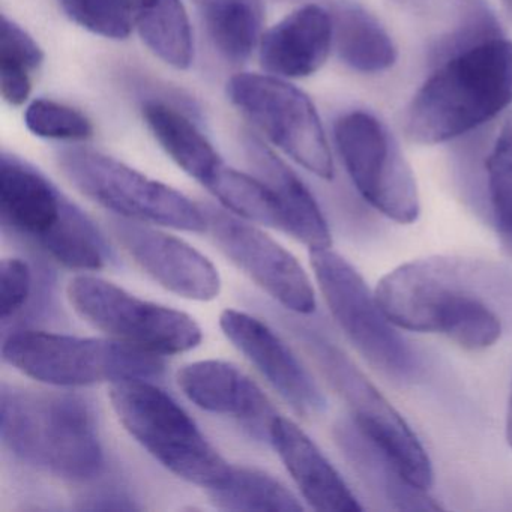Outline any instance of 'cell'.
Returning a JSON list of instances; mask_svg holds the SVG:
<instances>
[{
  "instance_id": "22",
  "label": "cell",
  "mask_w": 512,
  "mask_h": 512,
  "mask_svg": "<svg viewBox=\"0 0 512 512\" xmlns=\"http://www.w3.org/2000/svg\"><path fill=\"white\" fill-rule=\"evenodd\" d=\"M332 23L338 58L353 70L382 73L397 62V49L388 32L361 5L341 2L335 8Z\"/></svg>"
},
{
  "instance_id": "11",
  "label": "cell",
  "mask_w": 512,
  "mask_h": 512,
  "mask_svg": "<svg viewBox=\"0 0 512 512\" xmlns=\"http://www.w3.org/2000/svg\"><path fill=\"white\" fill-rule=\"evenodd\" d=\"M334 133L359 194L389 220L415 223L421 212L418 185L388 127L371 113L352 112L338 119Z\"/></svg>"
},
{
  "instance_id": "15",
  "label": "cell",
  "mask_w": 512,
  "mask_h": 512,
  "mask_svg": "<svg viewBox=\"0 0 512 512\" xmlns=\"http://www.w3.org/2000/svg\"><path fill=\"white\" fill-rule=\"evenodd\" d=\"M220 326L227 340L296 412L316 416L326 409L325 397L316 380L266 323L244 311L226 310L221 313Z\"/></svg>"
},
{
  "instance_id": "34",
  "label": "cell",
  "mask_w": 512,
  "mask_h": 512,
  "mask_svg": "<svg viewBox=\"0 0 512 512\" xmlns=\"http://www.w3.org/2000/svg\"><path fill=\"white\" fill-rule=\"evenodd\" d=\"M503 5H505L506 11H508L509 16L512 17V0H502Z\"/></svg>"
},
{
  "instance_id": "29",
  "label": "cell",
  "mask_w": 512,
  "mask_h": 512,
  "mask_svg": "<svg viewBox=\"0 0 512 512\" xmlns=\"http://www.w3.org/2000/svg\"><path fill=\"white\" fill-rule=\"evenodd\" d=\"M26 125L44 139L80 142L92 136V124L79 110L50 100L34 101L26 110Z\"/></svg>"
},
{
  "instance_id": "12",
  "label": "cell",
  "mask_w": 512,
  "mask_h": 512,
  "mask_svg": "<svg viewBox=\"0 0 512 512\" xmlns=\"http://www.w3.org/2000/svg\"><path fill=\"white\" fill-rule=\"evenodd\" d=\"M227 94L296 163L319 178H334V163L322 122L304 92L277 76L239 74L230 80Z\"/></svg>"
},
{
  "instance_id": "6",
  "label": "cell",
  "mask_w": 512,
  "mask_h": 512,
  "mask_svg": "<svg viewBox=\"0 0 512 512\" xmlns=\"http://www.w3.org/2000/svg\"><path fill=\"white\" fill-rule=\"evenodd\" d=\"M2 356L26 376L53 386L152 380L164 371L161 356L110 337H71L32 329L5 335Z\"/></svg>"
},
{
  "instance_id": "7",
  "label": "cell",
  "mask_w": 512,
  "mask_h": 512,
  "mask_svg": "<svg viewBox=\"0 0 512 512\" xmlns=\"http://www.w3.org/2000/svg\"><path fill=\"white\" fill-rule=\"evenodd\" d=\"M58 163L77 190L118 217L206 233L202 205L115 158L91 149L68 148L59 152Z\"/></svg>"
},
{
  "instance_id": "3",
  "label": "cell",
  "mask_w": 512,
  "mask_h": 512,
  "mask_svg": "<svg viewBox=\"0 0 512 512\" xmlns=\"http://www.w3.org/2000/svg\"><path fill=\"white\" fill-rule=\"evenodd\" d=\"M512 104V43L502 37L440 62L406 113L413 142L437 145L475 130Z\"/></svg>"
},
{
  "instance_id": "21",
  "label": "cell",
  "mask_w": 512,
  "mask_h": 512,
  "mask_svg": "<svg viewBox=\"0 0 512 512\" xmlns=\"http://www.w3.org/2000/svg\"><path fill=\"white\" fill-rule=\"evenodd\" d=\"M337 440L359 475L376 490L392 508L400 511H439L442 506L428 496L427 490L409 484L394 464L377 449L353 422L337 428Z\"/></svg>"
},
{
  "instance_id": "17",
  "label": "cell",
  "mask_w": 512,
  "mask_h": 512,
  "mask_svg": "<svg viewBox=\"0 0 512 512\" xmlns=\"http://www.w3.org/2000/svg\"><path fill=\"white\" fill-rule=\"evenodd\" d=\"M268 436L311 508L325 512L362 511L361 503L343 476L292 419L275 415L269 425Z\"/></svg>"
},
{
  "instance_id": "31",
  "label": "cell",
  "mask_w": 512,
  "mask_h": 512,
  "mask_svg": "<svg viewBox=\"0 0 512 512\" xmlns=\"http://www.w3.org/2000/svg\"><path fill=\"white\" fill-rule=\"evenodd\" d=\"M0 59L16 62L34 71L43 64V50L40 49L34 38L23 31L16 23L2 17V31H0Z\"/></svg>"
},
{
  "instance_id": "25",
  "label": "cell",
  "mask_w": 512,
  "mask_h": 512,
  "mask_svg": "<svg viewBox=\"0 0 512 512\" xmlns=\"http://www.w3.org/2000/svg\"><path fill=\"white\" fill-rule=\"evenodd\" d=\"M212 502L223 511H302L298 497L274 476L250 467H232L221 487L209 491Z\"/></svg>"
},
{
  "instance_id": "10",
  "label": "cell",
  "mask_w": 512,
  "mask_h": 512,
  "mask_svg": "<svg viewBox=\"0 0 512 512\" xmlns=\"http://www.w3.org/2000/svg\"><path fill=\"white\" fill-rule=\"evenodd\" d=\"M310 262L326 305L350 343L382 373L412 379L415 355L362 275L331 248L310 250Z\"/></svg>"
},
{
  "instance_id": "19",
  "label": "cell",
  "mask_w": 512,
  "mask_h": 512,
  "mask_svg": "<svg viewBox=\"0 0 512 512\" xmlns=\"http://www.w3.org/2000/svg\"><path fill=\"white\" fill-rule=\"evenodd\" d=\"M334 44V23L319 5H307L281 20L260 41V61L268 73L301 79L316 73Z\"/></svg>"
},
{
  "instance_id": "2",
  "label": "cell",
  "mask_w": 512,
  "mask_h": 512,
  "mask_svg": "<svg viewBox=\"0 0 512 512\" xmlns=\"http://www.w3.org/2000/svg\"><path fill=\"white\" fill-rule=\"evenodd\" d=\"M0 439L23 463L67 481H91L103 469L94 409L80 395L2 386Z\"/></svg>"
},
{
  "instance_id": "30",
  "label": "cell",
  "mask_w": 512,
  "mask_h": 512,
  "mask_svg": "<svg viewBox=\"0 0 512 512\" xmlns=\"http://www.w3.org/2000/svg\"><path fill=\"white\" fill-rule=\"evenodd\" d=\"M34 293V271L26 260L10 257L0 263V319L7 325L25 311Z\"/></svg>"
},
{
  "instance_id": "13",
  "label": "cell",
  "mask_w": 512,
  "mask_h": 512,
  "mask_svg": "<svg viewBox=\"0 0 512 512\" xmlns=\"http://www.w3.org/2000/svg\"><path fill=\"white\" fill-rule=\"evenodd\" d=\"M202 208L206 233L233 265L287 310L298 314L314 313L313 284L292 253L247 220L212 205H202Z\"/></svg>"
},
{
  "instance_id": "26",
  "label": "cell",
  "mask_w": 512,
  "mask_h": 512,
  "mask_svg": "<svg viewBox=\"0 0 512 512\" xmlns=\"http://www.w3.org/2000/svg\"><path fill=\"white\" fill-rule=\"evenodd\" d=\"M206 188L238 217L286 232L277 200L256 176L224 166Z\"/></svg>"
},
{
  "instance_id": "14",
  "label": "cell",
  "mask_w": 512,
  "mask_h": 512,
  "mask_svg": "<svg viewBox=\"0 0 512 512\" xmlns=\"http://www.w3.org/2000/svg\"><path fill=\"white\" fill-rule=\"evenodd\" d=\"M109 227L128 256L164 289L188 301H214L220 295L218 269L187 242L127 218L110 220Z\"/></svg>"
},
{
  "instance_id": "1",
  "label": "cell",
  "mask_w": 512,
  "mask_h": 512,
  "mask_svg": "<svg viewBox=\"0 0 512 512\" xmlns=\"http://www.w3.org/2000/svg\"><path fill=\"white\" fill-rule=\"evenodd\" d=\"M374 295L397 328L443 335L478 352L502 337L503 313H512V275L484 260L434 256L398 266Z\"/></svg>"
},
{
  "instance_id": "20",
  "label": "cell",
  "mask_w": 512,
  "mask_h": 512,
  "mask_svg": "<svg viewBox=\"0 0 512 512\" xmlns=\"http://www.w3.org/2000/svg\"><path fill=\"white\" fill-rule=\"evenodd\" d=\"M143 118L167 155L205 187L226 166L197 125L169 104L146 101Z\"/></svg>"
},
{
  "instance_id": "23",
  "label": "cell",
  "mask_w": 512,
  "mask_h": 512,
  "mask_svg": "<svg viewBox=\"0 0 512 512\" xmlns=\"http://www.w3.org/2000/svg\"><path fill=\"white\" fill-rule=\"evenodd\" d=\"M133 23L152 53L185 70L193 62V35L181 0H127Z\"/></svg>"
},
{
  "instance_id": "27",
  "label": "cell",
  "mask_w": 512,
  "mask_h": 512,
  "mask_svg": "<svg viewBox=\"0 0 512 512\" xmlns=\"http://www.w3.org/2000/svg\"><path fill=\"white\" fill-rule=\"evenodd\" d=\"M487 190L497 238L512 259V116L500 130L488 157Z\"/></svg>"
},
{
  "instance_id": "28",
  "label": "cell",
  "mask_w": 512,
  "mask_h": 512,
  "mask_svg": "<svg viewBox=\"0 0 512 512\" xmlns=\"http://www.w3.org/2000/svg\"><path fill=\"white\" fill-rule=\"evenodd\" d=\"M71 20L92 34L112 40H125L133 26L127 0H61Z\"/></svg>"
},
{
  "instance_id": "33",
  "label": "cell",
  "mask_w": 512,
  "mask_h": 512,
  "mask_svg": "<svg viewBox=\"0 0 512 512\" xmlns=\"http://www.w3.org/2000/svg\"><path fill=\"white\" fill-rule=\"evenodd\" d=\"M506 439L512 448V383L509 391L508 412H506Z\"/></svg>"
},
{
  "instance_id": "24",
  "label": "cell",
  "mask_w": 512,
  "mask_h": 512,
  "mask_svg": "<svg viewBox=\"0 0 512 512\" xmlns=\"http://www.w3.org/2000/svg\"><path fill=\"white\" fill-rule=\"evenodd\" d=\"M209 40L224 59L244 62L259 43L260 0H193Z\"/></svg>"
},
{
  "instance_id": "18",
  "label": "cell",
  "mask_w": 512,
  "mask_h": 512,
  "mask_svg": "<svg viewBox=\"0 0 512 512\" xmlns=\"http://www.w3.org/2000/svg\"><path fill=\"white\" fill-rule=\"evenodd\" d=\"M242 146L254 176L277 200L287 235L307 245L310 250L331 248L328 221L302 179L253 134H245Z\"/></svg>"
},
{
  "instance_id": "8",
  "label": "cell",
  "mask_w": 512,
  "mask_h": 512,
  "mask_svg": "<svg viewBox=\"0 0 512 512\" xmlns=\"http://www.w3.org/2000/svg\"><path fill=\"white\" fill-rule=\"evenodd\" d=\"M67 295L89 325L152 355H179L202 343V328L184 311L137 298L103 278L74 277Z\"/></svg>"
},
{
  "instance_id": "9",
  "label": "cell",
  "mask_w": 512,
  "mask_h": 512,
  "mask_svg": "<svg viewBox=\"0 0 512 512\" xmlns=\"http://www.w3.org/2000/svg\"><path fill=\"white\" fill-rule=\"evenodd\" d=\"M305 341L320 370L346 401L362 436L382 451L409 484L428 491L434 481L433 464L406 419L338 347L316 334L305 335Z\"/></svg>"
},
{
  "instance_id": "32",
  "label": "cell",
  "mask_w": 512,
  "mask_h": 512,
  "mask_svg": "<svg viewBox=\"0 0 512 512\" xmlns=\"http://www.w3.org/2000/svg\"><path fill=\"white\" fill-rule=\"evenodd\" d=\"M31 70L10 61H0V91L7 103L22 106L31 94Z\"/></svg>"
},
{
  "instance_id": "16",
  "label": "cell",
  "mask_w": 512,
  "mask_h": 512,
  "mask_svg": "<svg viewBox=\"0 0 512 512\" xmlns=\"http://www.w3.org/2000/svg\"><path fill=\"white\" fill-rule=\"evenodd\" d=\"M178 386L185 397L206 412L229 416L268 430L275 410L265 392L241 368L230 362L208 359L191 362L178 371Z\"/></svg>"
},
{
  "instance_id": "4",
  "label": "cell",
  "mask_w": 512,
  "mask_h": 512,
  "mask_svg": "<svg viewBox=\"0 0 512 512\" xmlns=\"http://www.w3.org/2000/svg\"><path fill=\"white\" fill-rule=\"evenodd\" d=\"M2 224L76 271H100L110 259L106 239L91 218L52 181L14 155L0 158Z\"/></svg>"
},
{
  "instance_id": "5",
  "label": "cell",
  "mask_w": 512,
  "mask_h": 512,
  "mask_svg": "<svg viewBox=\"0 0 512 512\" xmlns=\"http://www.w3.org/2000/svg\"><path fill=\"white\" fill-rule=\"evenodd\" d=\"M109 395L125 430L167 470L208 491L227 481L233 466L160 386L151 380H124L112 383Z\"/></svg>"
}]
</instances>
